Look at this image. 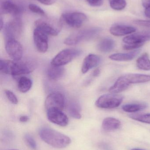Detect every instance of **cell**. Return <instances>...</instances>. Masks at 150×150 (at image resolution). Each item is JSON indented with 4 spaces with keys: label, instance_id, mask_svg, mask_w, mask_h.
I'll use <instances>...</instances> for the list:
<instances>
[{
    "label": "cell",
    "instance_id": "cell-1",
    "mask_svg": "<svg viewBox=\"0 0 150 150\" xmlns=\"http://www.w3.org/2000/svg\"><path fill=\"white\" fill-rule=\"evenodd\" d=\"M34 67L32 64L22 61H11L1 60L0 71L6 74L14 76L26 75L33 70Z\"/></svg>",
    "mask_w": 150,
    "mask_h": 150
},
{
    "label": "cell",
    "instance_id": "cell-2",
    "mask_svg": "<svg viewBox=\"0 0 150 150\" xmlns=\"http://www.w3.org/2000/svg\"><path fill=\"white\" fill-rule=\"evenodd\" d=\"M39 135L44 142L57 149H63L71 143V139L64 134L48 127L41 129Z\"/></svg>",
    "mask_w": 150,
    "mask_h": 150
},
{
    "label": "cell",
    "instance_id": "cell-3",
    "mask_svg": "<svg viewBox=\"0 0 150 150\" xmlns=\"http://www.w3.org/2000/svg\"><path fill=\"white\" fill-rule=\"evenodd\" d=\"M102 31L99 27H91L76 32L70 35L64 40V44L68 46L77 45L82 41L94 38Z\"/></svg>",
    "mask_w": 150,
    "mask_h": 150
},
{
    "label": "cell",
    "instance_id": "cell-4",
    "mask_svg": "<svg viewBox=\"0 0 150 150\" xmlns=\"http://www.w3.org/2000/svg\"><path fill=\"white\" fill-rule=\"evenodd\" d=\"M150 40V31L131 34L123 39V42L126 44L123 46V48L126 50L137 49Z\"/></svg>",
    "mask_w": 150,
    "mask_h": 150
},
{
    "label": "cell",
    "instance_id": "cell-5",
    "mask_svg": "<svg viewBox=\"0 0 150 150\" xmlns=\"http://www.w3.org/2000/svg\"><path fill=\"white\" fill-rule=\"evenodd\" d=\"M81 50L76 49H64L61 51L51 61V65L63 67L70 62L75 58L82 54Z\"/></svg>",
    "mask_w": 150,
    "mask_h": 150
},
{
    "label": "cell",
    "instance_id": "cell-6",
    "mask_svg": "<svg viewBox=\"0 0 150 150\" xmlns=\"http://www.w3.org/2000/svg\"><path fill=\"white\" fill-rule=\"evenodd\" d=\"M34 24L35 28L41 30L48 36H57L62 25L60 21L57 22L50 19H38L35 21Z\"/></svg>",
    "mask_w": 150,
    "mask_h": 150
},
{
    "label": "cell",
    "instance_id": "cell-7",
    "mask_svg": "<svg viewBox=\"0 0 150 150\" xmlns=\"http://www.w3.org/2000/svg\"><path fill=\"white\" fill-rule=\"evenodd\" d=\"M123 97L115 93L102 95L95 102L96 106L104 109H112L120 105L123 101Z\"/></svg>",
    "mask_w": 150,
    "mask_h": 150
},
{
    "label": "cell",
    "instance_id": "cell-8",
    "mask_svg": "<svg viewBox=\"0 0 150 150\" xmlns=\"http://www.w3.org/2000/svg\"><path fill=\"white\" fill-rule=\"evenodd\" d=\"M3 29L6 40H17L23 31V22L19 17H15L13 19L7 23Z\"/></svg>",
    "mask_w": 150,
    "mask_h": 150
},
{
    "label": "cell",
    "instance_id": "cell-9",
    "mask_svg": "<svg viewBox=\"0 0 150 150\" xmlns=\"http://www.w3.org/2000/svg\"><path fill=\"white\" fill-rule=\"evenodd\" d=\"M87 17L84 13L80 12H68L61 17L62 23L66 24L73 28H79L87 21Z\"/></svg>",
    "mask_w": 150,
    "mask_h": 150
},
{
    "label": "cell",
    "instance_id": "cell-10",
    "mask_svg": "<svg viewBox=\"0 0 150 150\" xmlns=\"http://www.w3.org/2000/svg\"><path fill=\"white\" fill-rule=\"evenodd\" d=\"M65 105V96L60 92H54L48 95L45 101V107L47 110L58 109L63 111Z\"/></svg>",
    "mask_w": 150,
    "mask_h": 150
},
{
    "label": "cell",
    "instance_id": "cell-11",
    "mask_svg": "<svg viewBox=\"0 0 150 150\" xmlns=\"http://www.w3.org/2000/svg\"><path fill=\"white\" fill-rule=\"evenodd\" d=\"M5 49L9 56L13 60L20 61L23 56V48L22 45L17 40H6Z\"/></svg>",
    "mask_w": 150,
    "mask_h": 150
},
{
    "label": "cell",
    "instance_id": "cell-12",
    "mask_svg": "<svg viewBox=\"0 0 150 150\" xmlns=\"http://www.w3.org/2000/svg\"><path fill=\"white\" fill-rule=\"evenodd\" d=\"M23 11V7L13 0H3L1 2V13L9 14L15 17H19Z\"/></svg>",
    "mask_w": 150,
    "mask_h": 150
},
{
    "label": "cell",
    "instance_id": "cell-13",
    "mask_svg": "<svg viewBox=\"0 0 150 150\" xmlns=\"http://www.w3.org/2000/svg\"><path fill=\"white\" fill-rule=\"evenodd\" d=\"M33 40L34 45L38 52L45 53L48 47V35L38 28H35L33 31Z\"/></svg>",
    "mask_w": 150,
    "mask_h": 150
},
{
    "label": "cell",
    "instance_id": "cell-14",
    "mask_svg": "<svg viewBox=\"0 0 150 150\" xmlns=\"http://www.w3.org/2000/svg\"><path fill=\"white\" fill-rule=\"evenodd\" d=\"M47 116L49 121L56 125L66 127L68 124V118L62 110L58 109L47 110Z\"/></svg>",
    "mask_w": 150,
    "mask_h": 150
},
{
    "label": "cell",
    "instance_id": "cell-15",
    "mask_svg": "<svg viewBox=\"0 0 150 150\" xmlns=\"http://www.w3.org/2000/svg\"><path fill=\"white\" fill-rule=\"evenodd\" d=\"M101 58L95 54H89L84 60L82 67V74H86L89 70L98 66L101 62Z\"/></svg>",
    "mask_w": 150,
    "mask_h": 150
},
{
    "label": "cell",
    "instance_id": "cell-16",
    "mask_svg": "<svg viewBox=\"0 0 150 150\" xmlns=\"http://www.w3.org/2000/svg\"><path fill=\"white\" fill-rule=\"evenodd\" d=\"M136 29L130 25L122 24H115L112 25L110 29V32L114 36L121 37L132 34L135 33Z\"/></svg>",
    "mask_w": 150,
    "mask_h": 150
},
{
    "label": "cell",
    "instance_id": "cell-17",
    "mask_svg": "<svg viewBox=\"0 0 150 150\" xmlns=\"http://www.w3.org/2000/svg\"><path fill=\"white\" fill-rule=\"evenodd\" d=\"M130 85L124 76H121L117 79L114 84L109 88V92L115 94L122 92L127 89Z\"/></svg>",
    "mask_w": 150,
    "mask_h": 150
},
{
    "label": "cell",
    "instance_id": "cell-18",
    "mask_svg": "<svg viewBox=\"0 0 150 150\" xmlns=\"http://www.w3.org/2000/svg\"><path fill=\"white\" fill-rule=\"evenodd\" d=\"M121 126V122L118 119L113 117H107L104 119L102 122V127L106 131H114L119 129Z\"/></svg>",
    "mask_w": 150,
    "mask_h": 150
},
{
    "label": "cell",
    "instance_id": "cell-19",
    "mask_svg": "<svg viewBox=\"0 0 150 150\" xmlns=\"http://www.w3.org/2000/svg\"><path fill=\"white\" fill-rule=\"evenodd\" d=\"M123 76L130 84L144 83L150 81V75L131 74Z\"/></svg>",
    "mask_w": 150,
    "mask_h": 150
},
{
    "label": "cell",
    "instance_id": "cell-20",
    "mask_svg": "<svg viewBox=\"0 0 150 150\" xmlns=\"http://www.w3.org/2000/svg\"><path fill=\"white\" fill-rule=\"evenodd\" d=\"M140 53V50H135L127 53H117L109 56V59L116 61H129L136 57Z\"/></svg>",
    "mask_w": 150,
    "mask_h": 150
},
{
    "label": "cell",
    "instance_id": "cell-21",
    "mask_svg": "<svg viewBox=\"0 0 150 150\" xmlns=\"http://www.w3.org/2000/svg\"><path fill=\"white\" fill-rule=\"evenodd\" d=\"M115 42L110 38H105L101 40L97 45V49L102 52L108 53L113 50Z\"/></svg>",
    "mask_w": 150,
    "mask_h": 150
},
{
    "label": "cell",
    "instance_id": "cell-22",
    "mask_svg": "<svg viewBox=\"0 0 150 150\" xmlns=\"http://www.w3.org/2000/svg\"><path fill=\"white\" fill-rule=\"evenodd\" d=\"M64 72L63 67L51 65L48 69L47 76L50 80H56L63 76Z\"/></svg>",
    "mask_w": 150,
    "mask_h": 150
},
{
    "label": "cell",
    "instance_id": "cell-23",
    "mask_svg": "<svg viewBox=\"0 0 150 150\" xmlns=\"http://www.w3.org/2000/svg\"><path fill=\"white\" fill-rule=\"evenodd\" d=\"M136 66L138 69L145 71H150V59L148 53L144 54L140 56L136 62Z\"/></svg>",
    "mask_w": 150,
    "mask_h": 150
},
{
    "label": "cell",
    "instance_id": "cell-24",
    "mask_svg": "<svg viewBox=\"0 0 150 150\" xmlns=\"http://www.w3.org/2000/svg\"><path fill=\"white\" fill-rule=\"evenodd\" d=\"M148 105L145 103H132L124 105L122 109L127 112L134 113L146 109Z\"/></svg>",
    "mask_w": 150,
    "mask_h": 150
},
{
    "label": "cell",
    "instance_id": "cell-25",
    "mask_svg": "<svg viewBox=\"0 0 150 150\" xmlns=\"http://www.w3.org/2000/svg\"><path fill=\"white\" fill-rule=\"evenodd\" d=\"M32 82L29 78L24 76L21 77L18 82V91L22 93H26L31 88Z\"/></svg>",
    "mask_w": 150,
    "mask_h": 150
},
{
    "label": "cell",
    "instance_id": "cell-26",
    "mask_svg": "<svg viewBox=\"0 0 150 150\" xmlns=\"http://www.w3.org/2000/svg\"><path fill=\"white\" fill-rule=\"evenodd\" d=\"M110 7L114 10L124 9L127 6L126 0H109Z\"/></svg>",
    "mask_w": 150,
    "mask_h": 150
},
{
    "label": "cell",
    "instance_id": "cell-27",
    "mask_svg": "<svg viewBox=\"0 0 150 150\" xmlns=\"http://www.w3.org/2000/svg\"><path fill=\"white\" fill-rule=\"evenodd\" d=\"M68 112L70 115L76 119H80L82 117L80 113V108L77 105L73 103L70 105L68 108Z\"/></svg>",
    "mask_w": 150,
    "mask_h": 150
},
{
    "label": "cell",
    "instance_id": "cell-28",
    "mask_svg": "<svg viewBox=\"0 0 150 150\" xmlns=\"http://www.w3.org/2000/svg\"><path fill=\"white\" fill-rule=\"evenodd\" d=\"M129 117L133 120L143 123L150 124V113L144 114H133L129 115Z\"/></svg>",
    "mask_w": 150,
    "mask_h": 150
},
{
    "label": "cell",
    "instance_id": "cell-29",
    "mask_svg": "<svg viewBox=\"0 0 150 150\" xmlns=\"http://www.w3.org/2000/svg\"><path fill=\"white\" fill-rule=\"evenodd\" d=\"M25 139L26 143L29 145L30 148L33 150L37 149V144L33 137L29 134H26L25 136Z\"/></svg>",
    "mask_w": 150,
    "mask_h": 150
},
{
    "label": "cell",
    "instance_id": "cell-30",
    "mask_svg": "<svg viewBox=\"0 0 150 150\" xmlns=\"http://www.w3.org/2000/svg\"><path fill=\"white\" fill-rule=\"evenodd\" d=\"M4 93H5L6 97L11 103L13 104H18V100L16 95L12 91L9 90H5L4 91Z\"/></svg>",
    "mask_w": 150,
    "mask_h": 150
},
{
    "label": "cell",
    "instance_id": "cell-31",
    "mask_svg": "<svg viewBox=\"0 0 150 150\" xmlns=\"http://www.w3.org/2000/svg\"><path fill=\"white\" fill-rule=\"evenodd\" d=\"M28 8L31 11L34 12V13H37L39 15H41V16H45V15L44 11L39 6H38L36 4H29Z\"/></svg>",
    "mask_w": 150,
    "mask_h": 150
},
{
    "label": "cell",
    "instance_id": "cell-32",
    "mask_svg": "<svg viewBox=\"0 0 150 150\" xmlns=\"http://www.w3.org/2000/svg\"><path fill=\"white\" fill-rule=\"evenodd\" d=\"M142 4L144 8L145 16L150 18V0H142Z\"/></svg>",
    "mask_w": 150,
    "mask_h": 150
},
{
    "label": "cell",
    "instance_id": "cell-33",
    "mask_svg": "<svg viewBox=\"0 0 150 150\" xmlns=\"http://www.w3.org/2000/svg\"><path fill=\"white\" fill-rule=\"evenodd\" d=\"M134 23L137 25L141 26L150 28V20L136 19L134 20Z\"/></svg>",
    "mask_w": 150,
    "mask_h": 150
},
{
    "label": "cell",
    "instance_id": "cell-34",
    "mask_svg": "<svg viewBox=\"0 0 150 150\" xmlns=\"http://www.w3.org/2000/svg\"><path fill=\"white\" fill-rule=\"evenodd\" d=\"M91 6L93 7H100L103 4V0H86Z\"/></svg>",
    "mask_w": 150,
    "mask_h": 150
},
{
    "label": "cell",
    "instance_id": "cell-35",
    "mask_svg": "<svg viewBox=\"0 0 150 150\" xmlns=\"http://www.w3.org/2000/svg\"><path fill=\"white\" fill-rule=\"evenodd\" d=\"M41 3L46 5H50L53 3V0H37Z\"/></svg>",
    "mask_w": 150,
    "mask_h": 150
},
{
    "label": "cell",
    "instance_id": "cell-36",
    "mask_svg": "<svg viewBox=\"0 0 150 150\" xmlns=\"http://www.w3.org/2000/svg\"><path fill=\"white\" fill-rule=\"evenodd\" d=\"M29 118L26 115H23L19 118V121L22 122H26L28 121Z\"/></svg>",
    "mask_w": 150,
    "mask_h": 150
},
{
    "label": "cell",
    "instance_id": "cell-37",
    "mask_svg": "<svg viewBox=\"0 0 150 150\" xmlns=\"http://www.w3.org/2000/svg\"><path fill=\"white\" fill-rule=\"evenodd\" d=\"M100 69H97L94 70L92 74V76L94 77L97 76L100 74Z\"/></svg>",
    "mask_w": 150,
    "mask_h": 150
},
{
    "label": "cell",
    "instance_id": "cell-38",
    "mask_svg": "<svg viewBox=\"0 0 150 150\" xmlns=\"http://www.w3.org/2000/svg\"><path fill=\"white\" fill-rule=\"evenodd\" d=\"M4 27V25L3 20L2 18L1 17V18H0V29H1V31L2 30Z\"/></svg>",
    "mask_w": 150,
    "mask_h": 150
},
{
    "label": "cell",
    "instance_id": "cell-39",
    "mask_svg": "<svg viewBox=\"0 0 150 150\" xmlns=\"http://www.w3.org/2000/svg\"><path fill=\"white\" fill-rule=\"evenodd\" d=\"M101 148H103V149L105 150H110V148H108V146L107 145H101Z\"/></svg>",
    "mask_w": 150,
    "mask_h": 150
},
{
    "label": "cell",
    "instance_id": "cell-40",
    "mask_svg": "<svg viewBox=\"0 0 150 150\" xmlns=\"http://www.w3.org/2000/svg\"><path fill=\"white\" fill-rule=\"evenodd\" d=\"M131 150H145L143 149H132Z\"/></svg>",
    "mask_w": 150,
    "mask_h": 150
},
{
    "label": "cell",
    "instance_id": "cell-41",
    "mask_svg": "<svg viewBox=\"0 0 150 150\" xmlns=\"http://www.w3.org/2000/svg\"><path fill=\"white\" fill-rule=\"evenodd\" d=\"M16 150V149H11V150Z\"/></svg>",
    "mask_w": 150,
    "mask_h": 150
}]
</instances>
